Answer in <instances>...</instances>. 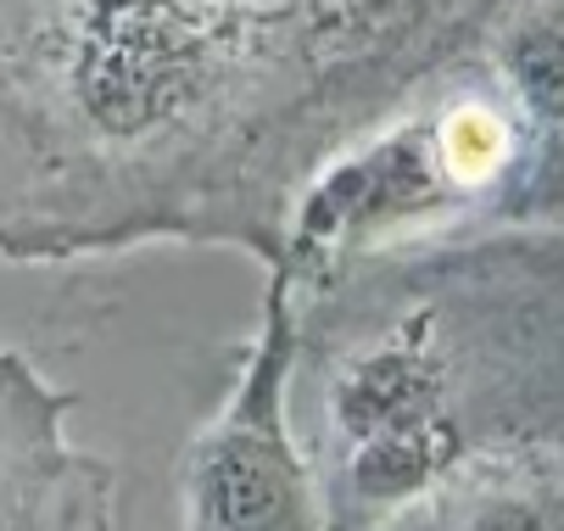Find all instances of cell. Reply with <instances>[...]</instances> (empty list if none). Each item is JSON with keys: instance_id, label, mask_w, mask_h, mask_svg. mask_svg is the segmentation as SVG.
I'll list each match as a JSON object with an SVG mask.
<instances>
[{"instance_id": "3", "label": "cell", "mask_w": 564, "mask_h": 531, "mask_svg": "<svg viewBox=\"0 0 564 531\" xmlns=\"http://www.w3.org/2000/svg\"><path fill=\"white\" fill-rule=\"evenodd\" d=\"M296 296L274 269L263 325L224 409L185 453V531H330L313 459L291 420Z\"/></svg>"}, {"instance_id": "5", "label": "cell", "mask_w": 564, "mask_h": 531, "mask_svg": "<svg viewBox=\"0 0 564 531\" xmlns=\"http://www.w3.org/2000/svg\"><path fill=\"white\" fill-rule=\"evenodd\" d=\"M391 531H564V447L458 476Z\"/></svg>"}, {"instance_id": "4", "label": "cell", "mask_w": 564, "mask_h": 531, "mask_svg": "<svg viewBox=\"0 0 564 531\" xmlns=\"http://www.w3.org/2000/svg\"><path fill=\"white\" fill-rule=\"evenodd\" d=\"M73 392L0 347V531H112L118 476L67 442Z\"/></svg>"}, {"instance_id": "6", "label": "cell", "mask_w": 564, "mask_h": 531, "mask_svg": "<svg viewBox=\"0 0 564 531\" xmlns=\"http://www.w3.org/2000/svg\"><path fill=\"white\" fill-rule=\"evenodd\" d=\"M503 73L520 112L547 134H564V0L536 7L503 40Z\"/></svg>"}, {"instance_id": "1", "label": "cell", "mask_w": 564, "mask_h": 531, "mask_svg": "<svg viewBox=\"0 0 564 531\" xmlns=\"http://www.w3.org/2000/svg\"><path fill=\"white\" fill-rule=\"evenodd\" d=\"M475 0H0V258L140 241L285 258L341 123L409 85Z\"/></svg>"}, {"instance_id": "2", "label": "cell", "mask_w": 564, "mask_h": 531, "mask_svg": "<svg viewBox=\"0 0 564 531\" xmlns=\"http://www.w3.org/2000/svg\"><path fill=\"white\" fill-rule=\"evenodd\" d=\"M296 296V291H291ZM330 531H391L487 465L564 447V247L375 252L302 291L296 375Z\"/></svg>"}]
</instances>
